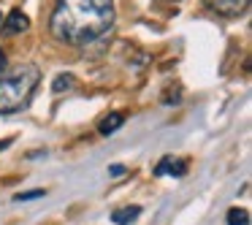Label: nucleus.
<instances>
[{
  "label": "nucleus",
  "instance_id": "obj_1",
  "mask_svg": "<svg viewBox=\"0 0 252 225\" xmlns=\"http://www.w3.org/2000/svg\"><path fill=\"white\" fill-rule=\"evenodd\" d=\"M114 0H57L49 30L60 44L90 46L114 28Z\"/></svg>",
  "mask_w": 252,
  "mask_h": 225
},
{
  "label": "nucleus",
  "instance_id": "obj_2",
  "mask_svg": "<svg viewBox=\"0 0 252 225\" xmlns=\"http://www.w3.org/2000/svg\"><path fill=\"white\" fill-rule=\"evenodd\" d=\"M38 82H41L38 65H22L14 73L0 76V114L22 111L25 106L30 103Z\"/></svg>",
  "mask_w": 252,
  "mask_h": 225
},
{
  "label": "nucleus",
  "instance_id": "obj_3",
  "mask_svg": "<svg viewBox=\"0 0 252 225\" xmlns=\"http://www.w3.org/2000/svg\"><path fill=\"white\" fill-rule=\"evenodd\" d=\"M206 6L212 8L214 14H220V17L236 19L250 8V0H206Z\"/></svg>",
  "mask_w": 252,
  "mask_h": 225
},
{
  "label": "nucleus",
  "instance_id": "obj_4",
  "mask_svg": "<svg viewBox=\"0 0 252 225\" xmlns=\"http://www.w3.org/2000/svg\"><path fill=\"white\" fill-rule=\"evenodd\" d=\"M185 174H187V163L185 160H174L171 155L155 165V176H176V179H182Z\"/></svg>",
  "mask_w": 252,
  "mask_h": 225
},
{
  "label": "nucleus",
  "instance_id": "obj_5",
  "mask_svg": "<svg viewBox=\"0 0 252 225\" xmlns=\"http://www.w3.org/2000/svg\"><path fill=\"white\" fill-rule=\"evenodd\" d=\"M28 28H30V19H28V14L19 11V8H14V11L6 17V22H3V33L6 35H19Z\"/></svg>",
  "mask_w": 252,
  "mask_h": 225
},
{
  "label": "nucleus",
  "instance_id": "obj_6",
  "mask_svg": "<svg viewBox=\"0 0 252 225\" xmlns=\"http://www.w3.org/2000/svg\"><path fill=\"white\" fill-rule=\"evenodd\" d=\"M122 125H125V114H122V111H111V114H106L103 120H100L98 133L100 136H111V133H117Z\"/></svg>",
  "mask_w": 252,
  "mask_h": 225
},
{
  "label": "nucleus",
  "instance_id": "obj_7",
  "mask_svg": "<svg viewBox=\"0 0 252 225\" xmlns=\"http://www.w3.org/2000/svg\"><path fill=\"white\" fill-rule=\"evenodd\" d=\"M141 214V206H125V209H117L114 214H111V223L114 225H130L133 220Z\"/></svg>",
  "mask_w": 252,
  "mask_h": 225
},
{
  "label": "nucleus",
  "instance_id": "obj_8",
  "mask_svg": "<svg viewBox=\"0 0 252 225\" xmlns=\"http://www.w3.org/2000/svg\"><path fill=\"white\" fill-rule=\"evenodd\" d=\"M73 84H76V76H73V73H60V76L52 82V90L60 95V93H65V90H71Z\"/></svg>",
  "mask_w": 252,
  "mask_h": 225
},
{
  "label": "nucleus",
  "instance_id": "obj_9",
  "mask_svg": "<svg viewBox=\"0 0 252 225\" xmlns=\"http://www.w3.org/2000/svg\"><path fill=\"white\" fill-rule=\"evenodd\" d=\"M228 225H250V212H247V209H230Z\"/></svg>",
  "mask_w": 252,
  "mask_h": 225
},
{
  "label": "nucleus",
  "instance_id": "obj_10",
  "mask_svg": "<svg viewBox=\"0 0 252 225\" xmlns=\"http://www.w3.org/2000/svg\"><path fill=\"white\" fill-rule=\"evenodd\" d=\"M46 190H28V193H19L14 201H35V198H44Z\"/></svg>",
  "mask_w": 252,
  "mask_h": 225
},
{
  "label": "nucleus",
  "instance_id": "obj_11",
  "mask_svg": "<svg viewBox=\"0 0 252 225\" xmlns=\"http://www.w3.org/2000/svg\"><path fill=\"white\" fill-rule=\"evenodd\" d=\"M109 174L117 179V176H122V174H125V168H122V165H111V168H109Z\"/></svg>",
  "mask_w": 252,
  "mask_h": 225
},
{
  "label": "nucleus",
  "instance_id": "obj_12",
  "mask_svg": "<svg viewBox=\"0 0 252 225\" xmlns=\"http://www.w3.org/2000/svg\"><path fill=\"white\" fill-rule=\"evenodd\" d=\"M6 71V55H3V49H0V73Z\"/></svg>",
  "mask_w": 252,
  "mask_h": 225
},
{
  "label": "nucleus",
  "instance_id": "obj_13",
  "mask_svg": "<svg viewBox=\"0 0 252 225\" xmlns=\"http://www.w3.org/2000/svg\"><path fill=\"white\" fill-rule=\"evenodd\" d=\"M8 144H11V138H6V141H0V149H6Z\"/></svg>",
  "mask_w": 252,
  "mask_h": 225
},
{
  "label": "nucleus",
  "instance_id": "obj_14",
  "mask_svg": "<svg viewBox=\"0 0 252 225\" xmlns=\"http://www.w3.org/2000/svg\"><path fill=\"white\" fill-rule=\"evenodd\" d=\"M171 3H179V0H171Z\"/></svg>",
  "mask_w": 252,
  "mask_h": 225
}]
</instances>
